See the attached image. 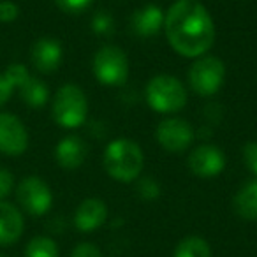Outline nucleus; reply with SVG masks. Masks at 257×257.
I'll return each mask as SVG.
<instances>
[{
  "mask_svg": "<svg viewBox=\"0 0 257 257\" xmlns=\"http://www.w3.org/2000/svg\"><path fill=\"white\" fill-rule=\"evenodd\" d=\"M168 43L182 57L199 58L213 46L215 23L197 0H178L164 15Z\"/></svg>",
  "mask_w": 257,
  "mask_h": 257,
  "instance_id": "f257e3e1",
  "label": "nucleus"
},
{
  "mask_svg": "<svg viewBox=\"0 0 257 257\" xmlns=\"http://www.w3.org/2000/svg\"><path fill=\"white\" fill-rule=\"evenodd\" d=\"M104 169L113 180L128 183L143 171L145 157L140 145L127 138H120L107 145L104 152Z\"/></svg>",
  "mask_w": 257,
  "mask_h": 257,
  "instance_id": "f03ea898",
  "label": "nucleus"
},
{
  "mask_svg": "<svg viewBox=\"0 0 257 257\" xmlns=\"http://www.w3.org/2000/svg\"><path fill=\"white\" fill-rule=\"evenodd\" d=\"M53 120L64 128H76L85 123L88 114V100L78 85L67 83L58 88L53 99Z\"/></svg>",
  "mask_w": 257,
  "mask_h": 257,
  "instance_id": "7ed1b4c3",
  "label": "nucleus"
},
{
  "mask_svg": "<svg viewBox=\"0 0 257 257\" xmlns=\"http://www.w3.org/2000/svg\"><path fill=\"white\" fill-rule=\"evenodd\" d=\"M147 102L157 113H176L187 104V90L173 76H155L147 85Z\"/></svg>",
  "mask_w": 257,
  "mask_h": 257,
  "instance_id": "20e7f679",
  "label": "nucleus"
},
{
  "mask_svg": "<svg viewBox=\"0 0 257 257\" xmlns=\"http://www.w3.org/2000/svg\"><path fill=\"white\" fill-rule=\"evenodd\" d=\"M189 85L197 95L211 97L222 88L225 79V65L217 57H199L189 69Z\"/></svg>",
  "mask_w": 257,
  "mask_h": 257,
  "instance_id": "39448f33",
  "label": "nucleus"
},
{
  "mask_svg": "<svg viewBox=\"0 0 257 257\" xmlns=\"http://www.w3.org/2000/svg\"><path fill=\"white\" fill-rule=\"evenodd\" d=\"M93 74L102 85L120 86L128 78L127 55L118 46H104L93 57Z\"/></svg>",
  "mask_w": 257,
  "mask_h": 257,
  "instance_id": "423d86ee",
  "label": "nucleus"
},
{
  "mask_svg": "<svg viewBox=\"0 0 257 257\" xmlns=\"http://www.w3.org/2000/svg\"><path fill=\"white\" fill-rule=\"evenodd\" d=\"M16 199L20 206L34 217L48 213L53 204V194L48 183L39 176H27L16 189Z\"/></svg>",
  "mask_w": 257,
  "mask_h": 257,
  "instance_id": "0eeeda50",
  "label": "nucleus"
},
{
  "mask_svg": "<svg viewBox=\"0 0 257 257\" xmlns=\"http://www.w3.org/2000/svg\"><path fill=\"white\" fill-rule=\"evenodd\" d=\"M155 136L164 150L171 152V154H180L192 145L196 133H194L192 125L182 118H166L159 123Z\"/></svg>",
  "mask_w": 257,
  "mask_h": 257,
  "instance_id": "6e6552de",
  "label": "nucleus"
},
{
  "mask_svg": "<svg viewBox=\"0 0 257 257\" xmlns=\"http://www.w3.org/2000/svg\"><path fill=\"white\" fill-rule=\"evenodd\" d=\"M29 148V133L18 116L0 113V152L4 155L18 157Z\"/></svg>",
  "mask_w": 257,
  "mask_h": 257,
  "instance_id": "1a4fd4ad",
  "label": "nucleus"
},
{
  "mask_svg": "<svg viewBox=\"0 0 257 257\" xmlns=\"http://www.w3.org/2000/svg\"><path fill=\"white\" fill-rule=\"evenodd\" d=\"M187 166L199 178H213L225 168L224 152L213 145H201L189 155Z\"/></svg>",
  "mask_w": 257,
  "mask_h": 257,
  "instance_id": "9d476101",
  "label": "nucleus"
},
{
  "mask_svg": "<svg viewBox=\"0 0 257 257\" xmlns=\"http://www.w3.org/2000/svg\"><path fill=\"white\" fill-rule=\"evenodd\" d=\"M62 57H64L62 44L53 37H41L30 50L32 65L43 74H51L57 71L62 64Z\"/></svg>",
  "mask_w": 257,
  "mask_h": 257,
  "instance_id": "9b49d317",
  "label": "nucleus"
},
{
  "mask_svg": "<svg viewBox=\"0 0 257 257\" xmlns=\"http://www.w3.org/2000/svg\"><path fill=\"white\" fill-rule=\"evenodd\" d=\"M107 206L97 197H88L78 206L74 213V225L81 232H93L106 222Z\"/></svg>",
  "mask_w": 257,
  "mask_h": 257,
  "instance_id": "f8f14e48",
  "label": "nucleus"
},
{
  "mask_svg": "<svg viewBox=\"0 0 257 257\" xmlns=\"http://www.w3.org/2000/svg\"><path fill=\"white\" fill-rule=\"evenodd\" d=\"M25 220L15 204L0 201V245L8 246L16 243L23 234Z\"/></svg>",
  "mask_w": 257,
  "mask_h": 257,
  "instance_id": "ddd939ff",
  "label": "nucleus"
},
{
  "mask_svg": "<svg viewBox=\"0 0 257 257\" xmlns=\"http://www.w3.org/2000/svg\"><path fill=\"white\" fill-rule=\"evenodd\" d=\"M131 27L140 37H154L164 27V11L159 6L148 4L136 9L131 18Z\"/></svg>",
  "mask_w": 257,
  "mask_h": 257,
  "instance_id": "4468645a",
  "label": "nucleus"
},
{
  "mask_svg": "<svg viewBox=\"0 0 257 257\" xmlns=\"http://www.w3.org/2000/svg\"><path fill=\"white\" fill-rule=\"evenodd\" d=\"M55 159L58 166L64 169H78L86 159V145L81 138L67 136L57 145L55 148Z\"/></svg>",
  "mask_w": 257,
  "mask_h": 257,
  "instance_id": "2eb2a0df",
  "label": "nucleus"
},
{
  "mask_svg": "<svg viewBox=\"0 0 257 257\" xmlns=\"http://www.w3.org/2000/svg\"><path fill=\"white\" fill-rule=\"evenodd\" d=\"M234 210L245 220H257V180L238 190L234 196Z\"/></svg>",
  "mask_w": 257,
  "mask_h": 257,
  "instance_id": "dca6fc26",
  "label": "nucleus"
},
{
  "mask_svg": "<svg viewBox=\"0 0 257 257\" xmlns=\"http://www.w3.org/2000/svg\"><path fill=\"white\" fill-rule=\"evenodd\" d=\"M20 97L22 100L30 107H43L48 102V97H50V90L44 85L41 79L32 78L30 76L25 83L18 88Z\"/></svg>",
  "mask_w": 257,
  "mask_h": 257,
  "instance_id": "f3484780",
  "label": "nucleus"
},
{
  "mask_svg": "<svg viewBox=\"0 0 257 257\" xmlns=\"http://www.w3.org/2000/svg\"><path fill=\"white\" fill-rule=\"evenodd\" d=\"M173 257H211V248L206 239L199 236H187L176 245Z\"/></svg>",
  "mask_w": 257,
  "mask_h": 257,
  "instance_id": "a211bd4d",
  "label": "nucleus"
},
{
  "mask_svg": "<svg viewBox=\"0 0 257 257\" xmlns=\"http://www.w3.org/2000/svg\"><path fill=\"white\" fill-rule=\"evenodd\" d=\"M25 257H58V246L48 236H36L27 245Z\"/></svg>",
  "mask_w": 257,
  "mask_h": 257,
  "instance_id": "6ab92c4d",
  "label": "nucleus"
},
{
  "mask_svg": "<svg viewBox=\"0 0 257 257\" xmlns=\"http://www.w3.org/2000/svg\"><path fill=\"white\" fill-rule=\"evenodd\" d=\"M138 194H140L143 199L154 201V199H157L159 194H161V187H159V183L155 182L152 176H145V178H141L140 183H138Z\"/></svg>",
  "mask_w": 257,
  "mask_h": 257,
  "instance_id": "aec40b11",
  "label": "nucleus"
},
{
  "mask_svg": "<svg viewBox=\"0 0 257 257\" xmlns=\"http://www.w3.org/2000/svg\"><path fill=\"white\" fill-rule=\"evenodd\" d=\"M4 74L8 76V79L13 83V86H15L16 90H18L20 86H22L23 83L30 78L29 71H27V67L23 64H11L8 69H6Z\"/></svg>",
  "mask_w": 257,
  "mask_h": 257,
  "instance_id": "412c9836",
  "label": "nucleus"
},
{
  "mask_svg": "<svg viewBox=\"0 0 257 257\" xmlns=\"http://www.w3.org/2000/svg\"><path fill=\"white\" fill-rule=\"evenodd\" d=\"M92 29L99 36H109L113 32V18L107 13L99 11L92 20Z\"/></svg>",
  "mask_w": 257,
  "mask_h": 257,
  "instance_id": "4be33fe9",
  "label": "nucleus"
},
{
  "mask_svg": "<svg viewBox=\"0 0 257 257\" xmlns=\"http://www.w3.org/2000/svg\"><path fill=\"white\" fill-rule=\"evenodd\" d=\"M55 4H57L64 13H69V15H79V13H83L90 4H92V0H55Z\"/></svg>",
  "mask_w": 257,
  "mask_h": 257,
  "instance_id": "5701e85b",
  "label": "nucleus"
},
{
  "mask_svg": "<svg viewBox=\"0 0 257 257\" xmlns=\"http://www.w3.org/2000/svg\"><path fill=\"white\" fill-rule=\"evenodd\" d=\"M20 16V8L11 2V0H2L0 2V22L2 23H11Z\"/></svg>",
  "mask_w": 257,
  "mask_h": 257,
  "instance_id": "b1692460",
  "label": "nucleus"
},
{
  "mask_svg": "<svg viewBox=\"0 0 257 257\" xmlns=\"http://www.w3.org/2000/svg\"><path fill=\"white\" fill-rule=\"evenodd\" d=\"M243 161L246 168L257 176V141H248L243 147Z\"/></svg>",
  "mask_w": 257,
  "mask_h": 257,
  "instance_id": "393cba45",
  "label": "nucleus"
},
{
  "mask_svg": "<svg viewBox=\"0 0 257 257\" xmlns=\"http://www.w3.org/2000/svg\"><path fill=\"white\" fill-rule=\"evenodd\" d=\"M15 187V176L9 169L0 168V201H4Z\"/></svg>",
  "mask_w": 257,
  "mask_h": 257,
  "instance_id": "a878e982",
  "label": "nucleus"
},
{
  "mask_svg": "<svg viewBox=\"0 0 257 257\" xmlns=\"http://www.w3.org/2000/svg\"><path fill=\"white\" fill-rule=\"evenodd\" d=\"M71 257H102V252L97 248L93 243H79L74 250H72Z\"/></svg>",
  "mask_w": 257,
  "mask_h": 257,
  "instance_id": "bb28decb",
  "label": "nucleus"
},
{
  "mask_svg": "<svg viewBox=\"0 0 257 257\" xmlns=\"http://www.w3.org/2000/svg\"><path fill=\"white\" fill-rule=\"evenodd\" d=\"M15 90L16 88L13 86V83L8 79V76L0 74V106H4V104L11 99V95H13V92H15Z\"/></svg>",
  "mask_w": 257,
  "mask_h": 257,
  "instance_id": "cd10ccee",
  "label": "nucleus"
},
{
  "mask_svg": "<svg viewBox=\"0 0 257 257\" xmlns=\"http://www.w3.org/2000/svg\"><path fill=\"white\" fill-rule=\"evenodd\" d=\"M0 257H6V255H4V253H0Z\"/></svg>",
  "mask_w": 257,
  "mask_h": 257,
  "instance_id": "c85d7f7f",
  "label": "nucleus"
}]
</instances>
